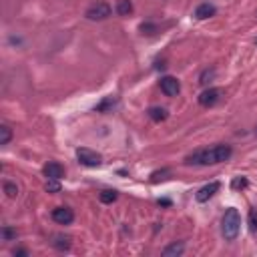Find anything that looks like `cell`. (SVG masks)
<instances>
[{"instance_id": "cell-18", "label": "cell", "mask_w": 257, "mask_h": 257, "mask_svg": "<svg viewBox=\"0 0 257 257\" xmlns=\"http://www.w3.org/2000/svg\"><path fill=\"white\" fill-rule=\"evenodd\" d=\"M111 106H115V99H113V97L104 99V101H103V103H101V104L97 106V111H99V113H104V111H109Z\"/></svg>"}, {"instance_id": "cell-20", "label": "cell", "mask_w": 257, "mask_h": 257, "mask_svg": "<svg viewBox=\"0 0 257 257\" xmlns=\"http://www.w3.org/2000/svg\"><path fill=\"white\" fill-rule=\"evenodd\" d=\"M249 229H251L253 233H257V207H253V209L249 211Z\"/></svg>"}, {"instance_id": "cell-16", "label": "cell", "mask_w": 257, "mask_h": 257, "mask_svg": "<svg viewBox=\"0 0 257 257\" xmlns=\"http://www.w3.org/2000/svg\"><path fill=\"white\" fill-rule=\"evenodd\" d=\"M99 199H101L103 203H113V201H117V191L106 189V191H103L101 195H99Z\"/></svg>"}, {"instance_id": "cell-7", "label": "cell", "mask_w": 257, "mask_h": 257, "mask_svg": "<svg viewBox=\"0 0 257 257\" xmlns=\"http://www.w3.org/2000/svg\"><path fill=\"white\" fill-rule=\"evenodd\" d=\"M161 91L167 95V97H177L179 91H181V84L175 77H163L161 78Z\"/></svg>"}, {"instance_id": "cell-8", "label": "cell", "mask_w": 257, "mask_h": 257, "mask_svg": "<svg viewBox=\"0 0 257 257\" xmlns=\"http://www.w3.org/2000/svg\"><path fill=\"white\" fill-rule=\"evenodd\" d=\"M219 187H221V185H219L217 181H211L209 185L201 187V189L195 193V199H197L199 203H205V201H209V199H211V197H213V195H215V193L219 191Z\"/></svg>"}, {"instance_id": "cell-2", "label": "cell", "mask_w": 257, "mask_h": 257, "mask_svg": "<svg viewBox=\"0 0 257 257\" xmlns=\"http://www.w3.org/2000/svg\"><path fill=\"white\" fill-rule=\"evenodd\" d=\"M239 229H241V215L239 211L235 207H229L223 215V221H221V233L227 241H235L239 235Z\"/></svg>"}, {"instance_id": "cell-23", "label": "cell", "mask_w": 257, "mask_h": 257, "mask_svg": "<svg viewBox=\"0 0 257 257\" xmlns=\"http://www.w3.org/2000/svg\"><path fill=\"white\" fill-rule=\"evenodd\" d=\"M141 32H143V34H155V32H157V26H155V25H151V23L141 25Z\"/></svg>"}, {"instance_id": "cell-19", "label": "cell", "mask_w": 257, "mask_h": 257, "mask_svg": "<svg viewBox=\"0 0 257 257\" xmlns=\"http://www.w3.org/2000/svg\"><path fill=\"white\" fill-rule=\"evenodd\" d=\"M0 235H2V239H4V241L16 239V229H12V227H2V231H0Z\"/></svg>"}, {"instance_id": "cell-4", "label": "cell", "mask_w": 257, "mask_h": 257, "mask_svg": "<svg viewBox=\"0 0 257 257\" xmlns=\"http://www.w3.org/2000/svg\"><path fill=\"white\" fill-rule=\"evenodd\" d=\"M223 97V91L221 89H215V87H211L207 91H203L199 95V104L201 106H215Z\"/></svg>"}, {"instance_id": "cell-5", "label": "cell", "mask_w": 257, "mask_h": 257, "mask_svg": "<svg viewBox=\"0 0 257 257\" xmlns=\"http://www.w3.org/2000/svg\"><path fill=\"white\" fill-rule=\"evenodd\" d=\"M52 221L58 225H71L75 221V213L69 207H56L52 209Z\"/></svg>"}, {"instance_id": "cell-15", "label": "cell", "mask_w": 257, "mask_h": 257, "mask_svg": "<svg viewBox=\"0 0 257 257\" xmlns=\"http://www.w3.org/2000/svg\"><path fill=\"white\" fill-rule=\"evenodd\" d=\"M12 139V131L8 125H0V145H8Z\"/></svg>"}, {"instance_id": "cell-27", "label": "cell", "mask_w": 257, "mask_h": 257, "mask_svg": "<svg viewBox=\"0 0 257 257\" xmlns=\"http://www.w3.org/2000/svg\"><path fill=\"white\" fill-rule=\"evenodd\" d=\"M255 45H257V38H255Z\"/></svg>"}, {"instance_id": "cell-11", "label": "cell", "mask_w": 257, "mask_h": 257, "mask_svg": "<svg viewBox=\"0 0 257 257\" xmlns=\"http://www.w3.org/2000/svg\"><path fill=\"white\" fill-rule=\"evenodd\" d=\"M185 251V245L179 241V243H171V245H167L165 249H163V257H177V255H181Z\"/></svg>"}, {"instance_id": "cell-22", "label": "cell", "mask_w": 257, "mask_h": 257, "mask_svg": "<svg viewBox=\"0 0 257 257\" xmlns=\"http://www.w3.org/2000/svg\"><path fill=\"white\" fill-rule=\"evenodd\" d=\"M247 185H249V183H247L245 177H237V179H233V183H231L233 189H245Z\"/></svg>"}, {"instance_id": "cell-25", "label": "cell", "mask_w": 257, "mask_h": 257, "mask_svg": "<svg viewBox=\"0 0 257 257\" xmlns=\"http://www.w3.org/2000/svg\"><path fill=\"white\" fill-rule=\"evenodd\" d=\"M14 255H28L26 249H14Z\"/></svg>"}, {"instance_id": "cell-24", "label": "cell", "mask_w": 257, "mask_h": 257, "mask_svg": "<svg viewBox=\"0 0 257 257\" xmlns=\"http://www.w3.org/2000/svg\"><path fill=\"white\" fill-rule=\"evenodd\" d=\"M213 75H215V71H203V75H201V78H199V82H201V84H207V82H209L207 78H211Z\"/></svg>"}, {"instance_id": "cell-12", "label": "cell", "mask_w": 257, "mask_h": 257, "mask_svg": "<svg viewBox=\"0 0 257 257\" xmlns=\"http://www.w3.org/2000/svg\"><path fill=\"white\" fill-rule=\"evenodd\" d=\"M149 117H151V121H155V123H163L169 115L163 106H151V109H149Z\"/></svg>"}, {"instance_id": "cell-26", "label": "cell", "mask_w": 257, "mask_h": 257, "mask_svg": "<svg viewBox=\"0 0 257 257\" xmlns=\"http://www.w3.org/2000/svg\"><path fill=\"white\" fill-rule=\"evenodd\" d=\"M255 135H257V127H255Z\"/></svg>"}, {"instance_id": "cell-1", "label": "cell", "mask_w": 257, "mask_h": 257, "mask_svg": "<svg viewBox=\"0 0 257 257\" xmlns=\"http://www.w3.org/2000/svg\"><path fill=\"white\" fill-rule=\"evenodd\" d=\"M233 155V149L229 145H215L211 149H203L185 159V165H217L227 161Z\"/></svg>"}, {"instance_id": "cell-21", "label": "cell", "mask_w": 257, "mask_h": 257, "mask_svg": "<svg viewBox=\"0 0 257 257\" xmlns=\"http://www.w3.org/2000/svg\"><path fill=\"white\" fill-rule=\"evenodd\" d=\"M45 189H47L49 193H58V191H60V183H58V179H49L47 185H45Z\"/></svg>"}, {"instance_id": "cell-14", "label": "cell", "mask_w": 257, "mask_h": 257, "mask_svg": "<svg viewBox=\"0 0 257 257\" xmlns=\"http://www.w3.org/2000/svg\"><path fill=\"white\" fill-rule=\"evenodd\" d=\"M52 245L58 251H67V249H71V239L64 237V235H54V237H52Z\"/></svg>"}, {"instance_id": "cell-17", "label": "cell", "mask_w": 257, "mask_h": 257, "mask_svg": "<svg viewBox=\"0 0 257 257\" xmlns=\"http://www.w3.org/2000/svg\"><path fill=\"white\" fill-rule=\"evenodd\" d=\"M4 193H6V195H8L10 199H14V197L18 195V187H16L14 183H10V181H6V183H4Z\"/></svg>"}, {"instance_id": "cell-6", "label": "cell", "mask_w": 257, "mask_h": 257, "mask_svg": "<svg viewBox=\"0 0 257 257\" xmlns=\"http://www.w3.org/2000/svg\"><path fill=\"white\" fill-rule=\"evenodd\" d=\"M111 16V6L104 2H97L87 10V18L89 20H104Z\"/></svg>"}, {"instance_id": "cell-13", "label": "cell", "mask_w": 257, "mask_h": 257, "mask_svg": "<svg viewBox=\"0 0 257 257\" xmlns=\"http://www.w3.org/2000/svg\"><path fill=\"white\" fill-rule=\"evenodd\" d=\"M115 10L119 16H128V14H133V2L131 0H119Z\"/></svg>"}, {"instance_id": "cell-3", "label": "cell", "mask_w": 257, "mask_h": 257, "mask_svg": "<svg viewBox=\"0 0 257 257\" xmlns=\"http://www.w3.org/2000/svg\"><path fill=\"white\" fill-rule=\"evenodd\" d=\"M77 159L84 167H99L103 163V157L97 151H91V149H87V147L77 149Z\"/></svg>"}, {"instance_id": "cell-9", "label": "cell", "mask_w": 257, "mask_h": 257, "mask_svg": "<svg viewBox=\"0 0 257 257\" xmlns=\"http://www.w3.org/2000/svg\"><path fill=\"white\" fill-rule=\"evenodd\" d=\"M42 173H45L47 179H58L60 181L64 177V167L60 163H56V161H51V163H47L45 167H42Z\"/></svg>"}, {"instance_id": "cell-10", "label": "cell", "mask_w": 257, "mask_h": 257, "mask_svg": "<svg viewBox=\"0 0 257 257\" xmlns=\"http://www.w3.org/2000/svg\"><path fill=\"white\" fill-rule=\"evenodd\" d=\"M215 14H217V8L213 6V4H209V2H203V4H199L195 8V18L197 20H205V18H211V16H215Z\"/></svg>"}]
</instances>
